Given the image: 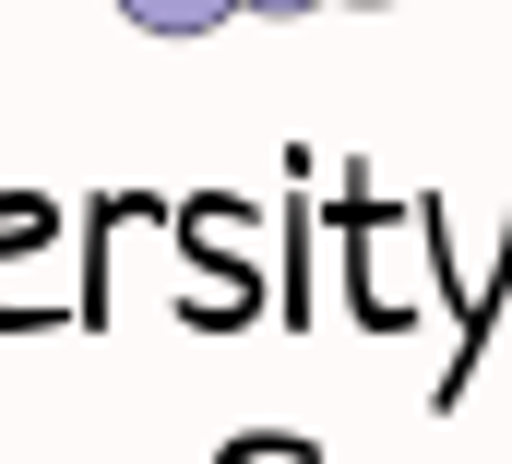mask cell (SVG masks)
<instances>
[{
  "instance_id": "2",
  "label": "cell",
  "mask_w": 512,
  "mask_h": 464,
  "mask_svg": "<svg viewBox=\"0 0 512 464\" xmlns=\"http://www.w3.org/2000/svg\"><path fill=\"white\" fill-rule=\"evenodd\" d=\"M239 12H274V24H286V12H322V0H239Z\"/></svg>"
},
{
  "instance_id": "3",
  "label": "cell",
  "mask_w": 512,
  "mask_h": 464,
  "mask_svg": "<svg viewBox=\"0 0 512 464\" xmlns=\"http://www.w3.org/2000/svg\"><path fill=\"white\" fill-rule=\"evenodd\" d=\"M358 12H382V0H358Z\"/></svg>"
},
{
  "instance_id": "1",
  "label": "cell",
  "mask_w": 512,
  "mask_h": 464,
  "mask_svg": "<svg viewBox=\"0 0 512 464\" xmlns=\"http://www.w3.org/2000/svg\"><path fill=\"white\" fill-rule=\"evenodd\" d=\"M120 12L143 24V36H215V24H227L239 0H120Z\"/></svg>"
}]
</instances>
